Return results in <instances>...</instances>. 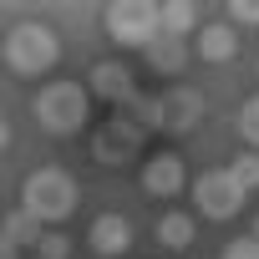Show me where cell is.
I'll return each instance as SVG.
<instances>
[{
	"label": "cell",
	"instance_id": "obj_8",
	"mask_svg": "<svg viewBox=\"0 0 259 259\" xmlns=\"http://www.w3.org/2000/svg\"><path fill=\"white\" fill-rule=\"evenodd\" d=\"M92 92H97V97H107V102H117V107H127V102L138 97L133 71H127L122 61H97V66H92Z\"/></svg>",
	"mask_w": 259,
	"mask_h": 259
},
{
	"label": "cell",
	"instance_id": "obj_23",
	"mask_svg": "<svg viewBox=\"0 0 259 259\" xmlns=\"http://www.w3.org/2000/svg\"><path fill=\"white\" fill-rule=\"evenodd\" d=\"M254 244H259V224H254Z\"/></svg>",
	"mask_w": 259,
	"mask_h": 259
},
{
	"label": "cell",
	"instance_id": "obj_4",
	"mask_svg": "<svg viewBox=\"0 0 259 259\" xmlns=\"http://www.w3.org/2000/svg\"><path fill=\"white\" fill-rule=\"evenodd\" d=\"M203 117V97L193 87H168L158 97H148V133H188V127Z\"/></svg>",
	"mask_w": 259,
	"mask_h": 259
},
{
	"label": "cell",
	"instance_id": "obj_15",
	"mask_svg": "<svg viewBox=\"0 0 259 259\" xmlns=\"http://www.w3.org/2000/svg\"><path fill=\"white\" fill-rule=\"evenodd\" d=\"M0 239H11V244H36V239H41V224H36L26 208H16L6 224H0Z\"/></svg>",
	"mask_w": 259,
	"mask_h": 259
},
{
	"label": "cell",
	"instance_id": "obj_5",
	"mask_svg": "<svg viewBox=\"0 0 259 259\" xmlns=\"http://www.w3.org/2000/svg\"><path fill=\"white\" fill-rule=\"evenodd\" d=\"M107 36L117 46H153L158 41V6L148 0H122V6H107Z\"/></svg>",
	"mask_w": 259,
	"mask_h": 259
},
{
	"label": "cell",
	"instance_id": "obj_1",
	"mask_svg": "<svg viewBox=\"0 0 259 259\" xmlns=\"http://www.w3.org/2000/svg\"><path fill=\"white\" fill-rule=\"evenodd\" d=\"M31 112H36V122L46 127V133L66 138V133H81V122L92 117V97H87L76 81H51V87L36 92Z\"/></svg>",
	"mask_w": 259,
	"mask_h": 259
},
{
	"label": "cell",
	"instance_id": "obj_2",
	"mask_svg": "<svg viewBox=\"0 0 259 259\" xmlns=\"http://www.w3.org/2000/svg\"><path fill=\"white\" fill-rule=\"evenodd\" d=\"M56 56H61V41H56L51 26H41V21H21V26H11V36H6V66H11V71H21V76H41V71L56 66Z\"/></svg>",
	"mask_w": 259,
	"mask_h": 259
},
{
	"label": "cell",
	"instance_id": "obj_12",
	"mask_svg": "<svg viewBox=\"0 0 259 259\" xmlns=\"http://www.w3.org/2000/svg\"><path fill=\"white\" fill-rule=\"evenodd\" d=\"M193 21H198V11L188 6V0H173V6H158V36H173V41H183V36L193 31Z\"/></svg>",
	"mask_w": 259,
	"mask_h": 259
},
{
	"label": "cell",
	"instance_id": "obj_18",
	"mask_svg": "<svg viewBox=\"0 0 259 259\" xmlns=\"http://www.w3.org/2000/svg\"><path fill=\"white\" fill-rule=\"evenodd\" d=\"M66 254H71L66 234H41L36 239V259H66Z\"/></svg>",
	"mask_w": 259,
	"mask_h": 259
},
{
	"label": "cell",
	"instance_id": "obj_3",
	"mask_svg": "<svg viewBox=\"0 0 259 259\" xmlns=\"http://www.w3.org/2000/svg\"><path fill=\"white\" fill-rule=\"evenodd\" d=\"M21 208L41 224V219H66L76 208V178L61 173V168H36L26 183H21Z\"/></svg>",
	"mask_w": 259,
	"mask_h": 259
},
{
	"label": "cell",
	"instance_id": "obj_9",
	"mask_svg": "<svg viewBox=\"0 0 259 259\" xmlns=\"http://www.w3.org/2000/svg\"><path fill=\"white\" fill-rule=\"evenodd\" d=\"M87 239H92V249L97 254H127L133 249V224H127L122 213H102V219H92V229H87Z\"/></svg>",
	"mask_w": 259,
	"mask_h": 259
},
{
	"label": "cell",
	"instance_id": "obj_19",
	"mask_svg": "<svg viewBox=\"0 0 259 259\" xmlns=\"http://www.w3.org/2000/svg\"><path fill=\"white\" fill-rule=\"evenodd\" d=\"M229 21H234V26H259V0H234V6H229Z\"/></svg>",
	"mask_w": 259,
	"mask_h": 259
},
{
	"label": "cell",
	"instance_id": "obj_13",
	"mask_svg": "<svg viewBox=\"0 0 259 259\" xmlns=\"http://www.w3.org/2000/svg\"><path fill=\"white\" fill-rule=\"evenodd\" d=\"M148 61H153V71L178 76V71H183V61H188V46H183V41H173V36H158V41L148 46Z\"/></svg>",
	"mask_w": 259,
	"mask_h": 259
},
{
	"label": "cell",
	"instance_id": "obj_20",
	"mask_svg": "<svg viewBox=\"0 0 259 259\" xmlns=\"http://www.w3.org/2000/svg\"><path fill=\"white\" fill-rule=\"evenodd\" d=\"M224 259H259V244H254V239H234V244L224 249Z\"/></svg>",
	"mask_w": 259,
	"mask_h": 259
},
{
	"label": "cell",
	"instance_id": "obj_10",
	"mask_svg": "<svg viewBox=\"0 0 259 259\" xmlns=\"http://www.w3.org/2000/svg\"><path fill=\"white\" fill-rule=\"evenodd\" d=\"M143 188H148L153 198H173V193L183 188V158H173V153L148 158V168H143Z\"/></svg>",
	"mask_w": 259,
	"mask_h": 259
},
{
	"label": "cell",
	"instance_id": "obj_7",
	"mask_svg": "<svg viewBox=\"0 0 259 259\" xmlns=\"http://www.w3.org/2000/svg\"><path fill=\"white\" fill-rule=\"evenodd\" d=\"M143 127L138 122H127V117H107L102 127H97V138H92V158L97 163H127L138 148H143Z\"/></svg>",
	"mask_w": 259,
	"mask_h": 259
},
{
	"label": "cell",
	"instance_id": "obj_14",
	"mask_svg": "<svg viewBox=\"0 0 259 259\" xmlns=\"http://www.w3.org/2000/svg\"><path fill=\"white\" fill-rule=\"evenodd\" d=\"M158 244L163 249H188L193 244V219L188 213H163L158 219Z\"/></svg>",
	"mask_w": 259,
	"mask_h": 259
},
{
	"label": "cell",
	"instance_id": "obj_22",
	"mask_svg": "<svg viewBox=\"0 0 259 259\" xmlns=\"http://www.w3.org/2000/svg\"><path fill=\"white\" fill-rule=\"evenodd\" d=\"M11 143V127H6V117H0V148H6Z\"/></svg>",
	"mask_w": 259,
	"mask_h": 259
},
{
	"label": "cell",
	"instance_id": "obj_21",
	"mask_svg": "<svg viewBox=\"0 0 259 259\" xmlns=\"http://www.w3.org/2000/svg\"><path fill=\"white\" fill-rule=\"evenodd\" d=\"M0 259H21V254H16V244H11V239H0Z\"/></svg>",
	"mask_w": 259,
	"mask_h": 259
},
{
	"label": "cell",
	"instance_id": "obj_6",
	"mask_svg": "<svg viewBox=\"0 0 259 259\" xmlns=\"http://www.w3.org/2000/svg\"><path fill=\"white\" fill-rule=\"evenodd\" d=\"M193 203L203 208V219H234L244 208V188L224 168H208V173L193 178Z\"/></svg>",
	"mask_w": 259,
	"mask_h": 259
},
{
	"label": "cell",
	"instance_id": "obj_16",
	"mask_svg": "<svg viewBox=\"0 0 259 259\" xmlns=\"http://www.w3.org/2000/svg\"><path fill=\"white\" fill-rule=\"evenodd\" d=\"M224 173H229V178H234L244 193H254V188H259V158H254V153H239V158H234Z\"/></svg>",
	"mask_w": 259,
	"mask_h": 259
},
{
	"label": "cell",
	"instance_id": "obj_17",
	"mask_svg": "<svg viewBox=\"0 0 259 259\" xmlns=\"http://www.w3.org/2000/svg\"><path fill=\"white\" fill-rule=\"evenodd\" d=\"M239 133H244V143H254V148H259V97H249V102H244V112H239Z\"/></svg>",
	"mask_w": 259,
	"mask_h": 259
},
{
	"label": "cell",
	"instance_id": "obj_11",
	"mask_svg": "<svg viewBox=\"0 0 259 259\" xmlns=\"http://www.w3.org/2000/svg\"><path fill=\"white\" fill-rule=\"evenodd\" d=\"M234 51H239V31H234L229 21H213V26L198 31V56H203V61H229Z\"/></svg>",
	"mask_w": 259,
	"mask_h": 259
}]
</instances>
